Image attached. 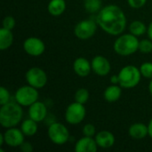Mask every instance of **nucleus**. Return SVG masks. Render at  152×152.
Masks as SVG:
<instances>
[{"instance_id":"9d476101","label":"nucleus","mask_w":152,"mask_h":152,"mask_svg":"<svg viewBox=\"0 0 152 152\" xmlns=\"http://www.w3.org/2000/svg\"><path fill=\"white\" fill-rule=\"evenodd\" d=\"M23 50L27 54L33 57H37L45 53V45L39 37H29L23 42Z\"/></svg>"},{"instance_id":"39448f33","label":"nucleus","mask_w":152,"mask_h":152,"mask_svg":"<svg viewBox=\"0 0 152 152\" xmlns=\"http://www.w3.org/2000/svg\"><path fill=\"white\" fill-rule=\"evenodd\" d=\"M38 89L29 86H22L19 87L14 94V99L17 103L22 107H29L34 102L38 101Z\"/></svg>"},{"instance_id":"7c9ffc66","label":"nucleus","mask_w":152,"mask_h":152,"mask_svg":"<svg viewBox=\"0 0 152 152\" xmlns=\"http://www.w3.org/2000/svg\"><path fill=\"white\" fill-rule=\"evenodd\" d=\"M20 151L23 152H32L33 151V146L30 142H25L20 146Z\"/></svg>"},{"instance_id":"f704fd0d","label":"nucleus","mask_w":152,"mask_h":152,"mask_svg":"<svg viewBox=\"0 0 152 152\" xmlns=\"http://www.w3.org/2000/svg\"><path fill=\"white\" fill-rule=\"evenodd\" d=\"M4 143V135H3V134H0V147H2Z\"/></svg>"},{"instance_id":"bb28decb","label":"nucleus","mask_w":152,"mask_h":152,"mask_svg":"<svg viewBox=\"0 0 152 152\" xmlns=\"http://www.w3.org/2000/svg\"><path fill=\"white\" fill-rule=\"evenodd\" d=\"M82 134L84 136H88V137H94L96 134V128L93 124H86L83 126L82 129Z\"/></svg>"},{"instance_id":"4be33fe9","label":"nucleus","mask_w":152,"mask_h":152,"mask_svg":"<svg viewBox=\"0 0 152 152\" xmlns=\"http://www.w3.org/2000/svg\"><path fill=\"white\" fill-rule=\"evenodd\" d=\"M129 32L136 37H141L147 33L148 27L142 20H134L129 24Z\"/></svg>"},{"instance_id":"aec40b11","label":"nucleus","mask_w":152,"mask_h":152,"mask_svg":"<svg viewBox=\"0 0 152 152\" xmlns=\"http://www.w3.org/2000/svg\"><path fill=\"white\" fill-rule=\"evenodd\" d=\"M66 10L65 0H50L47 4V11L53 16H60Z\"/></svg>"},{"instance_id":"4468645a","label":"nucleus","mask_w":152,"mask_h":152,"mask_svg":"<svg viewBox=\"0 0 152 152\" xmlns=\"http://www.w3.org/2000/svg\"><path fill=\"white\" fill-rule=\"evenodd\" d=\"M98 145L94 137L83 136L75 144L76 152H96L98 151Z\"/></svg>"},{"instance_id":"ddd939ff","label":"nucleus","mask_w":152,"mask_h":152,"mask_svg":"<svg viewBox=\"0 0 152 152\" xmlns=\"http://www.w3.org/2000/svg\"><path fill=\"white\" fill-rule=\"evenodd\" d=\"M47 117L46 105L39 101H37L28 107V118L37 121V123L43 121Z\"/></svg>"},{"instance_id":"2eb2a0df","label":"nucleus","mask_w":152,"mask_h":152,"mask_svg":"<svg viewBox=\"0 0 152 152\" xmlns=\"http://www.w3.org/2000/svg\"><path fill=\"white\" fill-rule=\"evenodd\" d=\"M94 139L98 147L102 149H110L114 146L116 142L114 134L110 131L107 130H102L97 133Z\"/></svg>"},{"instance_id":"0eeeda50","label":"nucleus","mask_w":152,"mask_h":152,"mask_svg":"<svg viewBox=\"0 0 152 152\" xmlns=\"http://www.w3.org/2000/svg\"><path fill=\"white\" fill-rule=\"evenodd\" d=\"M65 120L67 123L72 126H76L83 122L86 116V110L85 104L78 103L77 102L70 103L65 110Z\"/></svg>"},{"instance_id":"393cba45","label":"nucleus","mask_w":152,"mask_h":152,"mask_svg":"<svg viewBox=\"0 0 152 152\" xmlns=\"http://www.w3.org/2000/svg\"><path fill=\"white\" fill-rule=\"evenodd\" d=\"M141 53L144 54H148L152 53V40L149 39H142L139 42V50Z\"/></svg>"},{"instance_id":"473e14b6","label":"nucleus","mask_w":152,"mask_h":152,"mask_svg":"<svg viewBox=\"0 0 152 152\" xmlns=\"http://www.w3.org/2000/svg\"><path fill=\"white\" fill-rule=\"evenodd\" d=\"M147 34H148V37L149 38L152 40V21L149 24L148 26V30H147Z\"/></svg>"},{"instance_id":"f8f14e48","label":"nucleus","mask_w":152,"mask_h":152,"mask_svg":"<svg viewBox=\"0 0 152 152\" xmlns=\"http://www.w3.org/2000/svg\"><path fill=\"white\" fill-rule=\"evenodd\" d=\"M92 70L99 77H105L110 74L111 70V64L110 61L102 55H96L91 61Z\"/></svg>"},{"instance_id":"a878e982","label":"nucleus","mask_w":152,"mask_h":152,"mask_svg":"<svg viewBox=\"0 0 152 152\" xmlns=\"http://www.w3.org/2000/svg\"><path fill=\"white\" fill-rule=\"evenodd\" d=\"M139 69L143 77L152 79V62H144L140 66Z\"/></svg>"},{"instance_id":"2f4dec72","label":"nucleus","mask_w":152,"mask_h":152,"mask_svg":"<svg viewBox=\"0 0 152 152\" xmlns=\"http://www.w3.org/2000/svg\"><path fill=\"white\" fill-rule=\"evenodd\" d=\"M110 83L114 84V85H119V78H118V75H113L110 77Z\"/></svg>"},{"instance_id":"72a5a7b5","label":"nucleus","mask_w":152,"mask_h":152,"mask_svg":"<svg viewBox=\"0 0 152 152\" xmlns=\"http://www.w3.org/2000/svg\"><path fill=\"white\" fill-rule=\"evenodd\" d=\"M148 131H149V136L152 139V118L148 124Z\"/></svg>"},{"instance_id":"423d86ee","label":"nucleus","mask_w":152,"mask_h":152,"mask_svg":"<svg viewBox=\"0 0 152 152\" xmlns=\"http://www.w3.org/2000/svg\"><path fill=\"white\" fill-rule=\"evenodd\" d=\"M47 135L50 141L56 145H63L69 140V129L60 122H53L49 126Z\"/></svg>"},{"instance_id":"c85d7f7f","label":"nucleus","mask_w":152,"mask_h":152,"mask_svg":"<svg viewBox=\"0 0 152 152\" xmlns=\"http://www.w3.org/2000/svg\"><path fill=\"white\" fill-rule=\"evenodd\" d=\"M15 24H16L15 19L11 15L5 16L3 20V28H4L12 30L15 27Z\"/></svg>"},{"instance_id":"7ed1b4c3","label":"nucleus","mask_w":152,"mask_h":152,"mask_svg":"<svg viewBox=\"0 0 152 152\" xmlns=\"http://www.w3.org/2000/svg\"><path fill=\"white\" fill-rule=\"evenodd\" d=\"M138 37L131 34H121L118 36L113 45V49L115 53L120 56H130L135 53L139 50Z\"/></svg>"},{"instance_id":"c756f323","label":"nucleus","mask_w":152,"mask_h":152,"mask_svg":"<svg viewBox=\"0 0 152 152\" xmlns=\"http://www.w3.org/2000/svg\"><path fill=\"white\" fill-rule=\"evenodd\" d=\"M127 3L130 7L134 9H140L146 4L147 0H127Z\"/></svg>"},{"instance_id":"dca6fc26","label":"nucleus","mask_w":152,"mask_h":152,"mask_svg":"<svg viewBox=\"0 0 152 152\" xmlns=\"http://www.w3.org/2000/svg\"><path fill=\"white\" fill-rule=\"evenodd\" d=\"M74 72L80 77H86L89 76L92 71V64L85 57H78L73 62Z\"/></svg>"},{"instance_id":"a211bd4d","label":"nucleus","mask_w":152,"mask_h":152,"mask_svg":"<svg viewBox=\"0 0 152 152\" xmlns=\"http://www.w3.org/2000/svg\"><path fill=\"white\" fill-rule=\"evenodd\" d=\"M121 94H122V87L119 85L111 84L104 90L103 98L108 102H116L120 99Z\"/></svg>"},{"instance_id":"6ab92c4d","label":"nucleus","mask_w":152,"mask_h":152,"mask_svg":"<svg viewBox=\"0 0 152 152\" xmlns=\"http://www.w3.org/2000/svg\"><path fill=\"white\" fill-rule=\"evenodd\" d=\"M13 40L14 37L12 31L2 27L0 28V50L4 51L10 48L13 43Z\"/></svg>"},{"instance_id":"6e6552de","label":"nucleus","mask_w":152,"mask_h":152,"mask_svg":"<svg viewBox=\"0 0 152 152\" xmlns=\"http://www.w3.org/2000/svg\"><path fill=\"white\" fill-rule=\"evenodd\" d=\"M97 26V21L90 19L80 20L74 28V34L80 40H88L95 35Z\"/></svg>"},{"instance_id":"9b49d317","label":"nucleus","mask_w":152,"mask_h":152,"mask_svg":"<svg viewBox=\"0 0 152 152\" xmlns=\"http://www.w3.org/2000/svg\"><path fill=\"white\" fill-rule=\"evenodd\" d=\"M4 143L11 148L20 147L25 141V135L20 130V128L11 127L7 128L6 131L3 134Z\"/></svg>"},{"instance_id":"f3484780","label":"nucleus","mask_w":152,"mask_h":152,"mask_svg":"<svg viewBox=\"0 0 152 152\" xmlns=\"http://www.w3.org/2000/svg\"><path fill=\"white\" fill-rule=\"evenodd\" d=\"M129 135L134 140H142L149 135L148 125L143 123H134L130 126L128 129Z\"/></svg>"},{"instance_id":"b1692460","label":"nucleus","mask_w":152,"mask_h":152,"mask_svg":"<svg viewBox=\"0 0 152 152\" xmlns=\"http://www.w3.org/2000/svg\"><path fill=\"white\" fill-rule=\"evenodd\" d=\"M89 97H90V94H89L87 89H86V88H79V89H77L76 91L74 99H75V102H77L78 103L86 104L88 102Z\"/></svg>"},{"instance_id":"5701e85b","label":"nucleus","mask_w":152,"mask_h":152,"mask_svg":"<svg viewBox=\"0 0 152 152\" xmlns=\"http://www.w3.org/2000/svg\"><path fill=\"white\" fill-rule=\"evenodd\" d=\"M102 0H84V7L89 13H98L102 7Z\"/></svg>"},{"instance_id":"20e7f679","label":"nucleus","mask_w":152,"mask_h":152,"mask_svg":"<svg viewBox=\"0 0 152 152\" xmlns=\"http://www.w3.org/2000/svg\"><path fill=\"white\" fill-rule=\"evenodd\" d=\"M118 75L119 78V86L126 89H131L138 86L142 77L140 69L134 65H126L123 67Z\"/></svg>"},{"instance_id":"412c9836","label":"nucleus","mask_w":152,"mask_h":152,"mask_svg":"<svg viewBox=\"0 0 152 152\" xmlns=\"http://www.w3.org/2000/svg\"><path fill=\"white\" fill-rule=\"evenodd\" d=\"M20 130L22 131L25 136H33L37 133L38 130L37 122L28 118V119H25L21 122Z\"/></svg>"},{"instance_id":"cd10ccee","label":"nucleus","mask_w":152,"mask_h":152,"mask_svg":"<svg viewBox=\"0 0 152 152\" xmlns=\"http://www.w3.org/2000/svg\"><path fill=\"white\" fill-rule=\"evenodd\" d=\"M10 98H11L10 92L4 86H1L0 87V105H4L9 102Z\"/></svg>"},{"instance_id":"f257e3e1","label":"nucleus","mask_w":152,"mask_h":152,"mask_svg":"<svg viewBox=\"0 0 152 152\" xmlns=\"http://www.w3.org/2000/svg\"><path fill=\"white\" fill-rule=\"evenodd\" d=\"M96 21L105 33L117 37L123 34L127 24L124 11L116 4L102 7L97 14Z\"/></svg>"},{"instance_id":"1a4fd4ad","label":"nucleus","mask_w":152,"mask_h":152,"mask_svg":"<svg viewBox=\"0 0 152 152\" xmlns=\"http://www.w3.org/2000/svg\"><path fill=\"white\" fill-rule=\"evenodd\" d=\"M25 79L28 85L37 89H41L45 86L48 77L43 69L39 67H32L27 70Z\"/></svg>"},{"instance_id":"f03ea898","label":"nucleus","mask_w":152,"mask_h":152,"mask_svg":"<svg viewBox=\"0 0 152 152\" xmlns=\"http://www.w3.org/2000/svg\"><path fill=\"white\" fill-rule=\"evenodd\" d=\"M23 110L22 106L19 103L9 102L6 104L1 105L0 109V124L2 127L7 129L15 127L22 119Z\"/></svg>"},{"instance_id":"c9c22d12","label":"nucleus","mask_w":152,"mask_h":152,"mask_svg":"<svg viewBox=\"0 0 152 152\" xmlns=\"http://www.w3.org/2000/svg\"><path fill=\"white\" fill-rule=\"evenodd\" d=\"M149 92H150L151 95L152 96V79H151L150 84H149Z\"/></svg>"}]
</instances>
